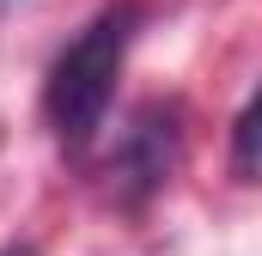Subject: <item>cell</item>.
<instances>
[{
    "label": "cell",
    "instance_id": "1",
    "mask_svg": "<svg viewBox=\"0 0 262 256\" xmlns=\"http://www.w3.org/2000/svg\"><path fill=\"white\" fill-rule=\"evenodd\" d=\"M134 25H140V6H104L73 43H67L55 67H49V86H43V110H49V128L67 153H79L98 128H104V110L116 98V79H122V61H128Z\"/></svg>",
    "mask_w": 262,
    "mask_h": 256
},
{
    "label": "cell",
    "instance_id": "2",
    "mask_svg": "<svg viewBox=\"0 0 262 256\" xmlns=\"http://www.w3.org/2000/svg\"><path fill=\"white\" fill-rule=\"evenodd\" d=\"M183 165V104L177 98H146L116 134L110 159H104V189L116 207H140L171 183V171Z\"/></svg>",
    "mask_w": 262,
    "mask_h": 256
},
{
    "label": "cell",
    "instance_id": "3",
    "mask_svg": "<svg viewBox=\"0 0 262 256\" xmlns=\"http://www.w3.org/2000/svg\"><path fill=\"white\" fill-rule=\"evenodd\" d=\"M232 165H238V177H262V92L232 122Z\"/></svg>",
    "mask_w": 262,
    "mask_h": 256
}]
</instances>
